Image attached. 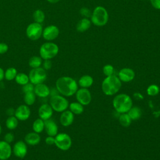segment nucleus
I'll use <instances>...</instances> for the list:
<instances>
[{
    "instance_id": "nucleus-45",
    "label": "nucleus",
    "mask_w": 160,
    "mask_h": 160,
    "mask_svg": "<svg viewBox=\"0 0 160 160\" xmlns=\"http://www.w3.org/2000/svg\"><path fill=\"white\" fill-rule=\"evenodd\" d=\"M49 2H50V3H52V4H54V3H56V2H59L60 0H47Z\"/></svg>"
},
{
    "instance_id": "nucleus-46",
    "label": "nucleus",
    "mask_w": 160,
    "mask_h": 160,
    "mask_svg": "<svg viewBox=\"0 0 160 160\" xmlns=\"http://www.w3.org/2000/svg\"><path fill=\"white\" fill-rule=\"evenodd\" d=\"M1 132H2V128H1V124H0V135H1Z\"/></svg>"
},
{
    "instance_id": "nucleus-34",
    "label": "nucleus",
    "mask_w": 160,
    "mask_h": 160,
    "mask_svg": "<svg viewBox=\"0 0 160 160\" xmlns=\"http://www.w3.org/2000/svg\"><path fill=\"white\" fill-rule=\"evenodd\" d=\"M102 71L104 74L106 76H109L114 74V67L111 64H106L102 68Z\"/></svg>"
},
{
    "instance_id": "nucleus-39",
    "label": "nucleus",
    "mask_w": 160,
    "mask_h": 160,
    "mask_svg": "<svg viewBox=\"0 0 160 160\" xmlns=\"http://www.w3.org/2000/svg\"><path fill=\"white\" fill-rule=\"evenodd\" d=\"M80 13L82 16H85L86 18L87 17H89L91 16V12L89 11V9H88V8H82L80 10Z\"/></svg>"
},
{
    "instance_id": "nucleus-5",
    "label": "nucleus",
    "mask_w": 160,
    "mask_h": 160,
    "mask_svg": "<svg viewBox=\"0 0 160 160\" xmlns=\"http://www.w3.org/2000/svg\"><path fill=\"white\" fill-rule=\"evenodd\" d=\"M59 47L52 42L48 41L43 43L39 48V56L43 59H51L58 54Z\"/></svg>"
},
{
    "instance_id": "nucleus-11",
    "label": "nucleus",
    "mask_w": 160,
    "mask_h": 160,
    "mask_svg": "<svg viewBox=\"0 0 160 160\" xmlns=\"http://www.w3.org/2000/svg\"><path fill=\"white\" fill-rule=\"evenodd\" d=\"M12 154L17 158L23 159L28 153L27 144L24 141H18L12 148Z\"/></svg>"
},
{
    "instance_id": "nucleus-44",
    "label": "nucleus",
    "mask_w": 160,
    "mask_h": 160,
    "mask_svg": "<svg viewBox=\"0 0 160 160\" xmlns=\"http://www.w3.org/2000/svg\"><path fill=\"white\" fill-rule=\"evenodd\" d=\"M134 98L136 99H143V96H142L139 92H136L134 94Z\"/></svg>"
},
{
    "instance_id": "nucleus-17",
    "label": "nucleus",
    "mask_w": 160,
    "mask_h": 160,
    "mask_svg": "<svg viewBox=\"0 0 160 160\" xmlns=\"http://www.w3.org/2000/svg\"><path fill=\"white\" fill-rule=\"evenodd\" d=\"M34 92L36 96L45 98L50 95V88L44 82L38 84L34 85Z\"/></svg>"
},
{
    "instance_id": "nucleus-3",
    "label": "nucleus",
    "mask_w": 160,
    "mask_h": 160,
    "mask_svg": "<svg viewBox=\"0 0 160 160\" xmlns=\"http://www.w3.org/2000/svg\"><path fill=\"white\" fill-rule=\"evenodd\" d=\"M112 106L117 112L119 114L126 113L132 106V100L126 94H119L114 98Z\"/></svg>"
},
{
    "instance_id": "nucleus-8",
    "label": "nucleus",
    "mask_w": 160,
    "mask_h": 160,
    "mask_svg": "<svg viewBox=\"0 0 160 160\" xmlns=\"http://www.w3.org/2000/svg\"><path fill=\"white\" fill-rule=\"evenodd\" d=\"M54 138V144L60 150L67 151L71 147L72 139L69 134L64 132H61L58 133Z\"/></svg>"
},
{
    "instance_id": "nucleus-23",
    "label": "nucleus",
    "mask_w": 160,
    "mask_h": 160,
    "mask_svg": "<svg viewBox=\"0 0 160 160\" xmlns=\"http://www.w3.org/2000/svg\"><path fill=\"white\" fill-rule=\"evenodd\" d=\"M32 130L34 132L40 134L44 130V121L41 118L36 119L32 125Z\"/></svg>"
},
{
    "instance_id": "nucleus-30",
    "label": "nucleus",
    "mask_w": 160,
    "mask_h": 160,
    "mask_svg": "<svg viewBox=\"0 0 160 160\" xmlns=\"http://www.w3.org/2000/svg\"><path fill=\"white\" fill-rule=\"evenodd\" d=\"M18 74L17 69L14 67H10L4 71V79L7 81H12L15 79Z\"/></svg>"
},
{
    "instance_id": "nucleus-36",
    "label": "nucleus",
    "mask_w": 160,
    "mask_h": 160,
    "mask_svg": "<svg viewBox=\"0 0 160 160\" xmlns=\"http://www.w3.org/2000/svg\"><path fill=\"white\" fill-rule=\"evenodd\" d=\"M4 141L11 144V142H12L14 141V135L12 132H7L4 136Z\"/></svg>"
},
{
    "instance_id": "nucleus-38",
    "label": "nucleus",
    "mask_w": 160,
    "mask_h": 160,
    "mask_svg": "<svg viewBox=\"0 0 160 160\" xmlns=\"http://www.w3.org/2000/svg\"><path fill=\"white\" fill-rule=\"evenodd\" d=\"M9 47L6 43L0 42V54H3L8 51Z\"/></svg>"
},
{
    "instance_id": "nucleus-2",
    "label": "nucleus",
    "mask_w": 160,
    "mask_h": 160,
    "mask_svg": "<svg viewBox=\"0 0 160 160\" xmlns=\"http://www.w3.org/2000/svg\"><path fill=\"white\" fill-rule=\"evenodd\" d=\"M122 82L119 78L115 75L106 76L101 84V89L104 94L112 96L116 94L121 89Z\"/></svg>"
},
{
    "instance_id": "nucleus-32",
    "label": "nucleus",
    "mask_w": 160,
    "mask_h": 160,
    "mask_svg": "<svg viewBox=\"0 0 160 160\" xmlns=\"http://www.w3.org/2000/svg\"><path fill=\"white\" fill-rule=\"evenodd\" d=\"M33 19L35 22L41 24L45 19V14L41 9H37L33 12Z\"/></svg>"
},
{
    "instance_id": "nucleus-13",
    "label": "nucleus",
    "mask_w": 160,
    "mask_h": 160,
    "mask_svg": "<svg viewBox=\"0 0 160 160\" xmlns=\"http://www.w3.org/2000/svg\"><path fill=\"white\" fill-rule=\"evenodd\" d=\"M31 116V109L26 104H21L16 109L14 116L21 121L28 120Z\"/></svg>"
},
{
    "instance_id": "nucleus-4",
    "label": "nucleus",
    "mask_w": 160,
    "mask_h": 160,
    "mask_svg": "<svg viewBox=\"0 0 160 160\" xmlns=\"http://www.w3.org/2000/svg\"><path fill=\"white\" fill-rule=\"evenodd\" d=\"M108 19L109 15L107 10L101 6L96 7L91 16V22L96 26H103L106 25Z\"/></svg>"
},
{
    "instance_id": "nucleus-21",
    "label": "nucleus",
    "mask_w": 160,
    "mask_h": 160,
    "mask_svg": "<svg viewBox=\"0 0 160 160\" xmlns=\"http://www.w3.org/2000/svg\"><path fill=\"white\" fill-rule=\"evenodd\" d=\"M91 25V21L87 18L81 19L76 25V30L78 32H85L89 29Z\"/></svg>"
},
{
    "instance_id": "nucleus-7",
    "label": "nucleus",
    "mask_w": 160,
    "mask_h": 160,
    "mask_svg": "<svg viewBox=\"0 0 160 160\" xmlns=\"http://www.w3.org/2000/svg\"><path fill=\"white\" fill-rule=\"evenodd\" d=\"M29 82L34 85L44 82L47 78L46 71L41 67L31 69L28 74Z\"/></svg>"
},
{
    "instance_id": "nucleus-22",
    "label": "nucleus",
    "mask_w": 160,
    "mask_h": 160,
    "mask_svg": "<svg viewBox=\"0 0 160 160\" xmlns=\"http://www.w3.org/2000/svg\"><path fill=\"white\" fill-rule=\"evenodd\" d=\"M93 81V78L91 76L84 75L79 78L78 84L82 88H88L92 85Z\"/></svg>"
},
{
    "instance_id": "nucleus-19",
    "label": "nucleus",
    "mask_w": 160,
    "mask_h": 160,
    "mask_svg": "<svg viewBox=\"0 0 160 160\" xmlns=\"http://www.w3.org/2000/svg\"><path fill=\"white\" fill-rule=\"evenodd\" d=\"M74 119V114L69 110H66L61 112L59 118V121L62 126L68 127L72 124Z\"/></svg>"
},
{
    "instance_id": "nucleus-18",
    "label": "nucleus",
    "mask_w": 160,
    "mask_h": 160,
    "mask_svg": "<svg viewBox=\"0 0 160 160\" xmlns=\"http://www.w3.org/2000/svg\"><path fill=\"white\" fill-rule=\"evenodd\" d=\"M44 130L48 136L55 137L58 134V126L51 119L44 121Z\"/></svg>"
},
{
    "instance_id": "nucleus-25",
    "label": "nucleus",
    "mask_w": 160,
    "mask_h": 160,
    "mask_svg": "<svg viewBox=\"0 0 160 160\" xmlns=\"http://www.w3.org/2000/svg\"><path fill=\"white\" fill-rule=\"evenodd\" d=\"M6 126L9 130H14L17 128L18 124H19V120L14 116H8V118L6 120Z\"/></svg>"
},
{
    "instance_id": "nucleus-43",
    "label": "nucleus",
    "mask_w": 160,
    "mask_h": 160,
    "mask_svg": "<svg viewBox=\"0 0 160 160\" xmlns=\"http://www.w3.org/2000/svg\"><path fill=\"white\" fill-rule=\"evenodd\" d=\"M4 79V71L0 67V82Z\"/></svg>"
},
{
    "instance_id": "nucleus-40",
    "label": "nucleus",
    "mask_w": 160,
    "mask_h": 160,
    "mask_svg": "<svg viewBox=\"0 0 160 160\" xmlns=\"http://www.w3.org/2000/svg\"><path fill=\"white\" fill-rule=\"evenodd\" d=\"M54 142H55V138L53 136H48L45 139V142L48 145H49V146L53 145L54 144Z\"/></svg>"
},
{
    "instance_id": "nucleus-1",
    "label": "nucleus",
    "mask_w": 160,
    "mask_h": 160,
    "mask_svg": "<svg viewBox=\"0 0 160 160\" xmlns=\"http://www.w3.org/2000/svg\"><path fill=\"white\" fill-rule=\"evenodd\" d=\"M56 89L61 95L64 97H70L76 94L78 89V85L72 78L62 76L56 80Z\"/></svg>"
},
{
    "instance_id": "nucleus-6",
    "label": "nucleus",
    "mask_w": 160,
    "mask_h": 160,
    "mask_svg": "<svg viewBox=\"0 0 160 160\" xmlns=\"http://www.w3.org/2000/svg\"><path fill=\"white\" fill-rule=\"evenodd\" d=\"M49 104L53 111L58 112H62L67 110L69 104L68 100L64 96L58 94L51 96Z\"/></svg>"
},
{
    "instance_id": "nucleus-20",
    "label": "nucleus",
    "mask_w": 160,
    "mask_h": 160,
    "mask_svg": "<svg viewBox=\"0 0 160 160\" xmlns=\"http://www.w3.org/2000/svg\"><path fill=\"white\" fill-rule=\"evenodd\" d=\"M24 141L29 146H36L41 142V136L39 134L34 131L30 132L26 134Z\"/></svg>"
},
{
    "instance_id": "nucleus-9",
    "label": "nucleus",
    "mask_w": 160,
    "mask_h": 160,
    "mask_svg": "<svg viewBox=\"0 0 160 160\" xmlns=\"http://www.w3.org/2000/svg\"><path fill=\"white\" fill-rule=\"evenodd\" d=\"M42 30L43 28L41 24L35 22H32L26 28V36L31 41H37L41 37Z\"/></svg>"
},
{
    "instance_id": "nucleus-12",
    "label": "nucleus",
    "mask_w": 160,
    "mask_h": 160,
    "mask_svg": "<svg viewBox=\"0 0 160 160\" xmlns=\"http://www.w3.org/2000/svg\"><path fill=\"white\" fill-rule=\"evenodd\" d=\"M59 34V28L55 25H49L42 30V36L47 41H51L56 39Z\"/></svg>"
},
{
    "instance_id": "nucleus-42",
    "label": "nucleus",
    "mask_w": 160,
    "mask_h": 160,
    "mask_svg": "<svg viewBox=\"0 0 160 160\" xmlns=\"http://www.w3.org/2000/svg\"><path fill=\"white\" fill-rule=\"evenodd\" d=\"M6 113L8 116H14V113H15V109H14L13 108H9L6 109Z\"/></svg>"
},
{
    "instance_id": "nucleus-16",
    "label": "nucleus",
    "mask_w": 160,
    "mask_h": 160,
    "mask_svg": "<svg viewBox=\"0 0 160 160\" xmlns=\"http://www.w3.org/2000/svg\"><path fill=\"white\" fill-rule=\"evenodd\" d=\"M118 77L121 82H128L134 79L135 77V72L131 68H124L119 71Z\"/></svg>"
},
{
    "instance_id": "nucleus-35",
    "label": "nucleus",
    "mask_w": 160,
    "mask_h": 160,
    "mask_svg": "<svg viewBox=\"0 0 160 160\" xmlns=\"http://www.w3.org/2000/svg\"><path fill=\"white\" fill-rule=\"evenodd\" d=\"M22 91L24 93L28 92H33L34 89V85L32 84L31 82H29L28 83L22 86Z\"/></svg>"
},
{
    "instance_id": "nucleus-14",
    "label": "nucleus",
    "mask_w": 160,
    "mask_h": 160,
    "mask_svg": "<svg viewBox=\"0 0 160 160\" xmlns=\"http://www.w3.org/2000/svg\"><path fill=\"white\" fill-rule=\"evenodd\" d=\"M38 113L39 118L46 121L51 119L53 114V109L49 104L44 103L39 106Z\"/></svg>"
},
{
    "instance_id": "nucleus-33",
    "label": "nucleus",
    "mask_w": 160,
    "mask_h": 160,
    "mask_svg": "<svg viewBox=\"0 0 160 160\" xmlns=\"http://www.w3.org/2000/svg\"><path fill=\"white\" fill-rule=\"evenodd\" d=\"M147 94L150 96H155L159 92V88L156 84H151L148 86L146 90Z\"/></svg>"
},
{
    "instance_id": "nucleus-41",
    "label": "nucleus",
    "mask_w": 160,
    "mask_h": 160,
    "mask_svg": "<svg viewBox=\"0 0 160 160\" xmlns=\"http://www.w3.org/2000/svg\"><path fill=\"white\" fill-rule=\"evenodd\" d=\"M152 6L158 10H160V0H150Z\"/></svg>"
},
{
    "instance_id": "nucleus-10",
    "label": "nucleus",
    "mask_w": 160,
    "mask_h": 160,
    "mask_svg": "<svg viewBox=\"0 0 160 160\" xmlns=\"http://www.w3.org/2000/svg\"><path fill=\"white\" fill-rule=\"evenodd\" d=\"M75 94L78 102L83 106L88 105L92 100L91 94L88 88L78 89Z\"/></svg>"
},
{
    "instance_id": "nucleus-29",
    "label": "nucleus",
    "mask_w": 160,
    "mask_h": 160,
    "mask_svg": "<svg viewBox=\"0 0 160 160\" xmlns=\"http://www.w3.org/2000/svg\"><path fill=\"white\" fill-rule=\"evenodd\" d=\"M14 80L18 84L21 86H23L29 82L28 74H26L24 72L18 73Z\"/></svg>"
},
{
    "instance_id": "nucleus-28",
    "label": "nucleus",
    "mask_w": 160,
    "mask_h": 160,
    "mask_svg": "<svg viewBox=\"0 0 160 160\" xmlns=\"http://www.w3.org/2000/svg\"><path fill=\"white\" fill-rule=\"evenodd\" d=\"M42 63V59L38 56H33L29 59L28 64L32 69L41 67Z\"/></svg>"
},
{
    "instance_id": "nucleus-26",
    "label": "nucleus",
    "mask_w": 160,
    "mask_h": 160,
    "mask_svg": "<svg viewBox=\"0 0 160 160\" xmlns=\"http://www.w3.org/2000/svg\"><path fill=\"white\" fill-rule=\"evenodd\" d=\"M69 111L74 114H81L84 111L83 105L79 102H72L69 104Z\"/></svg>"
},
{
    "instance_id": "nucleus-27",
    "label": "nucleus",
    "mask_w": 160,
    "mask_h": 160,
    "mask_svg": "<svg viewBox=\"0 0 160 160\" xmlns=\"http://www.w3.org/2000/svg\"><path fill=\"white\" fill-rule=\"evenodd\" d=\"M36 99V96L35 95L34 91L33 92H28L24 93L23 96V101L25 104L28 106H32L33 105Z\"/></svg>"
},
{
    "instance_id": "nucleus-15",
    "label": "nucleus",
    "mask_w": 160,
    "mask_h": 160,
    "mask_svg": "<svg viewBox=\"0 0 160 160\" xmlns=\"http://www.w3.org/2000/svg\"><path fill=\"white\" fill-rule=\"evenodd\" d=\"M12 154L11 144L4 140L0 141V160L9 159Z\"/></svg>"
},
{
    "instance_id": "nucleus-24",
    "label": "nucleus",
    "mask_w": 160,
    "mask_h": 160,
    "mask_svg": "<svg viewBox=\"0 0 160 160\" xmlns=\"http://www.w3.org/2000/svg\"><path fill=\"white\" fill-rule=\"evenodd\" d=\"M129 116L132 121H135L139 119L142 114V111L141 109L136 106L134 107H131V108L127 112Z\"/></svg>"
},
{
    "instance_id": "nucleus-37",
    "label": "nucleus",
    "mask_w": 160,
    "mask_h": 160,
    "mask_svg": "<svg viewBox=\"0 0 160 160\" xmlns=\"http://www.w3.org/2000/svg\"><path fill=\"white\" fill-rule=\"evenodd\" d=\"M42 68L44 69L46 71H47L51 68L52 62L51 59H45L44 60V61H42Z\"/></svg>"
},
{
    "instance_id": "nucleus-31",
    "label": "nucleus",
    "mask_w": 160,
    "mask_h": 160,
    "mask_svg": "<svg viewBox=\"0 0 160 160\" xmlns=\"http://www.w3.org/2000/svg\"><path fill=\"white\" fill-rule=\"evenodd\" d=\"M132 119L129 117V116L128 114V113H122L120 114V116L119 117V122L120 124L125 128H127L130 126L131 123Z\"/></svg>"
}]
</instances>
